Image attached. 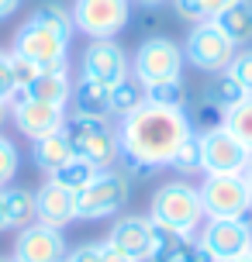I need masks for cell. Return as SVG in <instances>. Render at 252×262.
I'll return each mask as SVG.
<instances>
[{
    "instance_id": "1",
    "label": "cell",
    "mask_w": 252,
    "mask_h": 262,
    "mask_svg": "<svg viewBox=\"0 0 252 262\" xmlns=\"http://www.w3.org/2000/svg\"><path fill=\"white\" fill-rule=\"evenodd\" d=\"M194 131L186 111H170V107L142 104L132 111L128 118H121L118 128V145L121 159L128 166V176H149V172L170 166L176 148L183 145V138Z\"/></svg>"
},
{
    "instance_id": "2",
    "label": "cell",
    "mask_w": 252,
    "mask_h": 262,
    "mask_svg": "<svg viewBox=\"0 0 252 262\" xmlns=\"http://www.w3.org/2000/svg\"><path fill=\"white\" fill-rule=\"evenodd\" d=\"M149 217L162 228H173L180 235H197L204 228V204H200V190L186 180H170L162 183L152 200H149Z\"/></svg>"
},
{
    "instance_id": "3",
    "label": "cell",
    "mask_w": 252,
    "mask_h": 262,
    "mask_svg": "<svg viewBox=\"0 0 252 262\" xmlns=\"http://www.w3.org/2000/svg\"><path fill=\"white\" fill-rule=\"evenodd\" d=\"M66 138L73 145V152L87 162H93L97 169H114V162L121 159L118 145V128L107 118H87V114H66Z\"/></svg>"
},
{
    "instance_id": "4",
    "label": "cell",
    "mask_w": 252,
    "mask_h": 262,
    "mask_svg": "<svg viewBox=\"0 0 252 262\" xmlns=\"http://www.w3.org/2000/svg\"><path fill=\"white\" fill-rule=\"evenodd\" d=\"M132 196V176L124 169H100L90 186L76 193V221H104L114 217Z\"/></svg>"
},
{
    "instance_id": "5",
    "label": "cell",
    "mask_w": 252,
    "mask_h": 262,
    "mask_svg": "<svg viewBox=\"0 0 252 262\" xmlns=\"http://www.w3.org/2000/svg\"><path fill=\"white\" fill-rule=\"evenodd\" d=\"M11 52L31 59V62L41 66V69H59V66H69V35L49 28L45 21H38V17L31 14L25 25L17 28Z\"/></svg>"
},
{
    "instance_id": "6",
    "label": "cell",
    "mask_w": 252,
    "mask_h": 262,
    "mask_svg": "<svg viewBox=\"0 0 252 262\" xmlns=\"http://www.w3.org/2000/svg\"><path fill=\"white\" fill-rule=\"evenodd\" d=\"M183 62H186L183 45H176L173 38H162V35H152L135 49L132 76L142 86L166 83V79H183Z\"/></svg>"
},
{
    "instance_id": "7",
    "label": "cell",
    "mask_w": 252,
    "mask_h": 262,
    "mask_svg": "<svg viewBox=\"0 0 252 262\" xmlns=\"http://www.w3.org/2000/svg\"><path fill=\"white\" fill-rule=\"evenodd\" d=\"M239 52V45L228 38L225 31L218 28V21H200L190 28V35L183 41V59L200 73H225L232 59Z\"/></svg>"
},
{
    "instance_id": "8",
    "label": "cell",
    "mask_w": 252,
    "mask_h": 262,
    "mask_svg": "<svg viewBox=\"0 0 252 262\" xmlns=\"http://www.w3.org/2000/svg\"><path fill=\"white\" fill-rule=\"evenodd\" d=\"M197 190H200V204H204V217H249L252 190L245 176L204 172V183Z\"/></svg>"
},
{
    "instance_id": "9",
    "label": "cell",
    "mask_w": 252,
    "mask_h": 262,
    "mask_svg": "<svg viewBox=\"0 0 252 262\" xmlns=\"http://www.w3.org/2000/svg\"><path fill=\"white\" fill-rule=\"evenodd\" d=\"M69 14L87 38H114L132 17V0H76Z\"/></svg>"
},
{
    "instance_id": "10",
    "label": "cell",
    "mask_w": 252,
    "mask_h": 262,
    "mask_svg": "<svg viewBox=\"0 0 252 262\" xmlns=\"http://www.w3.org/2000/svg\"><path fill=\"white\" fill-rule=\"evenodd\" d=\"M200 145H204V172H218V176H245L252 162V152L225 128V124H211L200 131Z\"/></svg>"
},
{
    "instance_id": "11",
    "label": "cell",
    "mask_w": 252,
    "mask_h": 262,
    "mask_svg": "<svg viewBox=\"0 0 252 262\" xmlns=\"http://www.w3.org/2000/svg\"><path fill=\"white\" fill-rule=\"evenodd\" d=\"M80 76L100 86H118L121 79L132 76V59L114 38H90L80 55Z\"/></svg>"
},
{
    "instance_id": "12",
    "label": "cell",
    "mask_w": 252,
    "mask_h": 262,
    "mask_svg": "<svg viewBox=\"0 0 252 262\" xmlns=\"http://www.w3.org/2000/svg\"><path fill=\"white\" fill-rule=\"evenodd\" d=\"M200 242L218 262L242 259L252 252V224L249 217H207Z\"/></svg>"
},
{
    "instance_id": "13",
    "label": "cell",
    "mask_w": 252,
    "mask_h": 262,
    "mask_svg": "<svg viewBox=\"0 0 252 262\" xmlns=\"http://www.w3.org/2000/svg\"><path fill=\"white\" fill-rule=\"evenodd\" d=\"M7 114L17 124V131L38 142L45 135H55V131L66 128V107H55V104H41V100H31L25 93H17L11 104H7Z\"/></svg>"
},
{
    "instance_id": "14",
    "label": "cell",
    "mask_w": 252,
    "mask_h": 262,
    "mask_svg": "<svg viewBox=\"0 0 252 262\" xmlns=\"http://www.w3.org/2000/svg\"><path fill=\"white\" fill-rule=\"evenodd\" d=\"M66 238H62V228H49V224H28L17 231V242H14V259L17 262H62L66 259Z\"/></svg>"
},
{
    "instance_id": "15",
    "label": "cell",
    "mask_w": 252,
    "mask_h": 262,
    "mask_svg": "<svg viewBox=\"0 0 252 262\" xmlns=\"http://www.w3.org/2000/svg\"><path fill=\"white\" fill-rule=\"evenodd\" d=\"M107 245L118 249L121 255H128L132 262H149V249H152V217H118L107 231Z\"/></svg>"
},
{
    "instance_id": "16",
    "label": "cell",
    "mask_w": 252,
    "mask_h": 262,
    "mask_svg": "<svg viewBox=\"0 0 252 262\" xmlns=\"http://www.w3.org/2000/svg\"><path fill=\"white\" fill-rule=\"evenodd\" d=\"M35 221L49 224V228H66V224L76 221V193L59 186L55 180H45V183L35 190Z\"/></svg>"
},
{
    "instance_id": "17",
    "label": "cell",
    "mask_w": 252,
    "mask_h": 262,
    "mask_svg": "<svg viewBox=\"0 0 252 262\" xmlns=\"http://www.w3.org/2000/svg\"><path fill=\"white\" fill-rule=\"evenodd\" d=\"M31 100H41V104H55V107H66L69 97H73V79H69V66H59V69H41L35 83L21 90Z\"/></svg>"
},
{
    "instance_id": "18",
    "label": "cell",
    "mask_w": 252,
    "mask_h": 262,
    "mask_svg": "<svg viewBox=\"0 0 252 262\" xmlns=\"http://www.w3.org/2000/svg\"><path fill=\"white\" fill-rule=\"evenodd\" d=\"M73 114H87V118H111V86H100L93 79H83L73 83Z\"/></svg>"
},
{
    "instance_id": "19",
    "label": "cell",
    "mask_w": 252,
    "mask_h": 262,
    "mask_svg": "<svg viewBox=\"0 0 252 262\" xmlns=\"http://www.w3.org/2000/svg\"><path fill=\"white\" fill-rule=\"evenodd\" d=\"M73 156H76V152H73V145H69L66 131H55V135H45V138H38V142H31V159H35V166H38L41 172H49V176H52L55 169H62Z\"/></svg>"
},
{
    "instance_id": "20",
    "label": "cell",
    "mask_w": 252,
    "mask_h": 262,
    "mask_svg": "<svg viewBox=\"0 0 252 262\" xmlns=\"http://www.w3.org/2000/svg\"><path fill=\"white\" fill-rule=\"evenodd\" d=\"M245 97H249V90H245L239 79L225 69V73H214V79L207 83V90H204V104L214 107V111H221V118H225L228 111L239 107Z\"/></svg>"
},
{
    "instance_id": "21",
    "label": "cell",
    "mask_w": 252,
    "mask_h": 262,
    "mask_svg": "<svg viewBox=\"0 0 252 262\" xmlns=\"http://www.w3.org/2000/svg\"><path fill=\"white\" fill-rule=\"evenodd\" d=\"M190 235H180L173 228L152 221V249H149V262H183Z\"/></svg>"
},
{
    "instance_id": "22",
    "label": "cell",
    "mask_w": 252,
    "mask_h": 262,
    "mask_svg": "<svg viewBox=\"0 0 252 262\" xmlns=\"http://www.w3.org/2000/svg\"><path fill=\"white\" fill-rule=\"evenodd\" d=\"M218 28L225 31L235 45H249L252 41V0H235L228 11H221L218 17Z\"/></svg>"
},
{
    "instance_id": "23",
    "label": "cell",
    "mask_w": 252,
    "mask_h": 262,
    "mask_svg": "<svg viewBox=\"0 0 252 262\" xmlns=\"http://www.w3.org/2000/svg\"><path fill=\"white\" fill-rule=\"evenodd\" d=\"M4 200H7V221L11 228H28L35 224V190L25 186H4Z\"/></svg>"
},
{
    "instance_id": "24",
    "label": "cell",
    "mask_w": 252,
    "mask_h": 262,
    "mask_svg": "<svg viewBox=\"0 0 252 262\" xmlns=\"http://www.w3.org/2000/svg\"><path fill=\"white\" fill-rule=\"evenodd\" d=\"M142 104H145V86L135 76L121 79L118 86H111V118H128Z\"/></svg>"
},
{
    "instance_id": "25",
    "label": "cell",
    "mask_w": 252,
    "mask_h": 262,
    "mask_svg": "<svg viewBox=\"0 0 252 262\" xmlns=\"http://www.w3.org/2000/svg\"><path fill=\"white\" fill-rule=\"evenodd\" d=\"M97 172H100V169H97L93 162H87V159H80V156H73L66 166H62V169H55L49 180H55L59 186H66V190H73V193H80L83 186L93 183V176H97Z\"/></svg>"
},
{
    "instance_id": "26",
    "label": "cell",
    "mask_w": 252,
    "mask_h": 262,
    "mask_svg": "<svg viewBox=\"0 0 252 262\" xmlns=\"http://www.w3.org/2000/svg\"><path fill=\"white\" fill-rule=\"evenodd\" d=\"M170 169L183 172V176H194V172H204V145H200V131H190L183 138V145L176 148Z\"/></svg>"
},
{
    "instance_id": "27",
    "label": "cell",
    "mask_w": 252,
    "mask_h": 262,
    "mask_svg": "<svg viewBox=\"0 0 252 262\" xmlns=\"http://www.w3.org/2000/svg\"><path fill=\"white\" fill-rule=\"evenodd\" d=\"M145 104L170 107V111H186L183 79H166V83H152V86H145Z\"/></svg>"
},
{
    "instance_id": "28",
    "label": "cell",
    "mask_w": 252,
    "mask_h": 262,
    "mask_svg": "<svg viewBox=\"0 0 252 262\" xmlns=\"http://www.w3.org/2000/svg\"><path fill=\"white\" fill-rule=\"evenodd\" d=\"M176 4V14L190 21V25H200V21H214L221 11H228L235 0H173Z\"/></svg>"
},
{
    "instance_id": "29",
    "label": "cell",
    "mask_w": 252,
    "mask_h": 262,
    "mask_svg": "<svg viewBox=\"0 0 252 262\" xmlns=\"http://www.w3.org/2000/svg\"><path fill=\"white\" fill-rule=\"evenodd\" d=\"M221 124H225V128L252 152V93L242 100L239 107H232V111H228L225 118H221Z\"/></svg>"
},
{
    "instance_id": "30",
    "label": "cell",
    "mask_w": 252,
    "mask_h": 262,
    "mask_svg": "<svg viewBox=\"0 0 252 262\" xmlns=\"http://www.w3.org/2000/svg\"><path fill=\"white\" fill-rule=\"evenodd\" d=\"M35 17H38V21H45L49 28H55V31L69 35V38H73V31H76V25H73V14H69L62 4H41L38 11H35Z\"/></svg>"
},
{
    "instance_id": "31",
    "label": "cell",
    "mask_w": 252,
    "mask_h": 262,
    "mask_svg": "<svg viewBox=\"0 0 252 262\" xmlns=\"http://www.w3.org/2000/svg\"><path fill=\"white\" fill-rule=\"evenodd\" d=\"M17 169H21V152H17V145H14L11 138L0 135V190L11 186V180L17 176Z\"/></svg>"
},
{
    "instance_id": "32",
    "label": "cell",
    "mask_w": 252,
    "mask_h": 262,
    "mask_svg": "<svg viewBox=\"0 0 252 262\" xmlns=\"http://www.w3.org/2000/svg\"><path fill=\"white\" fill-rule=\"evenodd\" d=\"M41 73V66H35L31 59H25V55H14L11 52V76H14V86H17V93L28 90L31 83H35V76Z\"/></svg>"
},
{
    "instance_id": "33",
    "label": "cell",
    "mask_w": 252,
    "mask_h": 262,
    "mask_svg": "<svg viewBox=\"0 0 252 262\" xmlns=\"http://www.w3.org/2000/svg\"><path fill=\"white\" fill-rule=\"evenodd\" d=\"M228 73H232V76L252 93V45H245V49L235 52V59H232V66H228Z\"/></svg>"
},
{
    "instance_id": "34",
    "label": "cell",
    "mask_w": 252,
    "mask_h": 262,
    "mask_svg": "<svg viewBox=\"0 0 252 262\" xmlns=\"http://www.w3.org/2000/svg\"><path fill=\"white\" fill-rule=\"evenodd\" d=\"M14 97H17V86L11 76V52H0V104H11Z\"/></svg>"
},
{
    "instance_id": "35",
    "label": "cell",
    "mask_w": 252,
    "mask_h": 262,
    "mask_svg": "<svg viewBox=\"0 0 252 262\" xmlns=\"http://www.w3.org/2000/svg\"><path fill=\"white\" fill-rule=\"evenodd\" d=\"M62 262H100V242L80 245V249H69Z\"/></svg>"
},
{
    "instance_id": "36",
    "label": "cell",
    "mask_w": 252,
    "mask_h": 262,
    "mask_svg": "<svg viewBox=\"0 0 252 262\" xmlns=\"http://www.w3.org/2000/svg\"><path fill=\"white\" fill-rule=\"evenodd\" d=\"M183 262H218V259H214L211 252L204 249V242H200V238H190V245H186Z\"/></svg>"
},
{
    "instance_id": "37",
    "label": "cell",
    "mask_w": 252,
    "mask_h": 262,
    "mask_svg": "<svg viewBox=\"0 0 252 262\" xmlns=\"http://www.w3.org/2000/svg\"><path fill=\"white\" fill-rule=\"evenodd\" d=\"M100 262H132L128 255H121L118 249H111L107 242H100Z\"/></svg>"
},
{
    "instance_id": "38",
    "label": "cell",
    "mask_w": 252,
    "mask_h": 262,
    "mask_svg": "<svg viewBox=\"0 0 252 262\" xmlns=\"http://www.w3.org/2000/svg\"><path fill=\"white\" fill-rule=\"evenodd\" d=\"M17 7H21V0H0V21H4V17H11Z\"/></svg>"
},
{
    "instance_id": "39",
    "label": "cell",
    "mask_w": 252,
    "mask_h": 262,
    "mask_svg": "<svg viewBox=\"0 0 252 262\" xmlns=\"http://www.w3.org/2000/svg\"><path fill=\"white\" fill-rule=\"evenodd\" d=\"M11 221H7V200H4V190H0V231H7Z\"/></svg>"
},
{
    "instance_id": "40",
    "label": "cell",
    "mask_w": 252,
    "mask_h": 262,
    "mask_svg": "<svg viewBox=\"0 0 252 262\" xmlns=\"http://www.w3.org/2000/svg\"><path fill=\"white\" fill-rule=\"evenodd\" d=\"M132 4H142V7H159V4H166V0H132Z\"/></svg>"
},
{
    "instance_id": "41",
    "label": "cell",
    "mask_w": 252,
    "mask_h": 262,
    "mask_svg": "<svg viewBox=\"0 0 252 262\" xmlns=\"http://www.w3.org/2000/svg\"><path fill=\"white\" fill-rule=\"evenodd\" d=\"M4 118H7V104H0V124H4Z\"/></svg>"
},
{
    "instance_id": "42",
    "label": "cell",
    "mask_w": 252,
    "mask_h": 262,
    "mask_svg": "<svg viewBox=\"0 0 252 262\" xmlns=\"http://www.w3.org/2000/svg\"><path fill=\"white\" fill-rule=\"evenodd\" d=\"M245 180H249V190H252V162H249V169H245Z\"/></svg>"
},
{
    "instance_id": "43",
    "label": "cell",
    "mask_w": 252,
    "mask_h": 262,
    "mask_svg": "<svg viewBox=\"0 0 252 262\" xmlns=\"http://www.w3.org/2000/svg\"><path fill=\"white\" fill-rule=\"evenodd\" d=\"M232 262H252V255H242V259H232Z\"/></svg>"
},
{
    "instance_id": "44",
    "label": "cell",
    "mask_w": 252,
    "mask_h": 262,
    "mask_svg": "<svg viewBox=\"0 0 252 262\" xmlns=\"http://www.w3.org/2000/svg\"><path fill=\"white\" fill-rule=\"evenodd\" d=\"M0 262H17V259H14V255H7V259H0Z\"/></svg>"
},
{
    "instance_id": "45",
    "label": "cell",
    "mask_w": 252,
    "mask_h": 262,
    "mask_svg": "<svg viewBox=\"0 0 252 262\" xmlns=\"http://www.w3.org/2000/svg\"><path fill=\"white\" fill-rule=\"evenodd\" d=\"M249 255H252V252H249Z\"/></svg>"
}]
</instances>
